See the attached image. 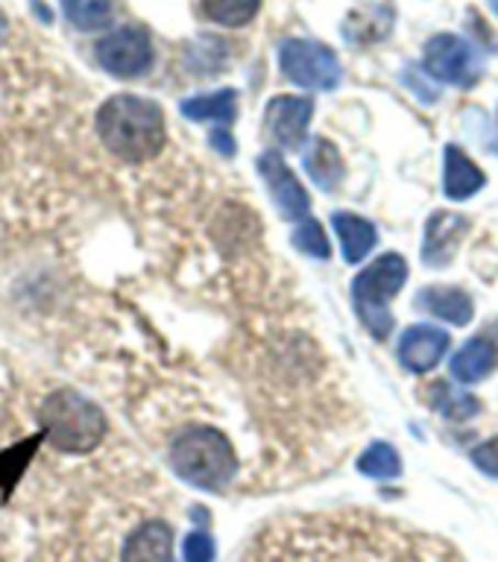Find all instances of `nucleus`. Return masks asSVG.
Listing matches in <instances>:
<instances>
[{
    "instance_id": "f3484780",
    "label": "nucleus",
    "mask_w": 498,
    "mask_h": 562,
    "mask_svg": "<svg viewBox=\"0 0 498 562\" xmlns=\"http://www.w3.org/2000/svg\"><path fill=\"white\" fill-rule=\"evenodd\" d=\"M420 307H429L431 314L455 325H466L473 319V296L461 288H425L417 296Z\"/></svg>"
},
{
    "instance_id": "1a4fd4ad",
    "label": "nucleus",
    "mask_w": 498,
    "mask_h": 562,
    "mask_svg": "<svg viewBox=\"0 0 498 562\" xmlns=\"http://www.w3.org/2000/svg\"><path fill=\"white\" fill-rule=\"evenodd\" d=\"M258 173L264 176V182L270 188L273 200L279 205V214L285 220H302L311 209L306 188L297 182V176L290 173V167L285 165V158L279 153H264L258 158Z\"/></svg>"
},
{
    "instance_id": "a211bd4d",
    "label": "nucleus",
    "mask_w": 498,
    "mask_h": 562,
    "mask_svg": "<svg viewBox=\"0 0 498 562\" xmlns=\"http://www.w3.org/2000/svg\"><path fill=\"white\" fill-rule=\"evenodd\" d=\"M182 114L188 121H218L226 130L229 123L235 121V91L223 88L214 94L191 97L182 103Z\"/></svg>"
},
{
    "instance_id": "39448f33",
    "label": "nucleus",
    "mask_w": 498,
    "mask_h": 562,
    "mask_svg": "<svg viewBox=\"0 0 498 562\" xmlns=\"http://www.w3.org/2000/svg\"><path fill=\"white\" fill-rule=\"evenodd\" d=\"M405 279H408L405 258L396 252H387L369 263L352 284V296H355L361 323L367 325L369 334L378 337V340H385L390 328H394V314H390L387 302L402 290Z\"/></svg>"
},
{
    "instance_id": "393cba45",
    "label": "nucleus",
    "mask_w": 498,
    "mask_h": 562,
    "mask_svg": "<svg viewBox=\"0 0 498 562\" xmlns=\"http://www.w3.org/2000/svg\"><path fill=\"white\" fill-rule=\"evenodd\" d=\"M473 460H475V465L482 469V472L498 477V437L490 439V442H484V446L475 448Z\"/></svg>"
},
{
    "instance_id": "423d86ee",
    "label": "nucleus",
    "mask_w": 498,
    "mask_h": 562,
    "mask_svg": "<svg viewBox=\"0 0 498 562\" xmlns=\"http://www.w3.org/2000/svg\"><path fill=\"white\" fill-rule=\"evenodd\" d=\"M279 65L285 77L302 88L332 91L341 82V61L329 47L317 42H302V38L285 42L279 50Z\"/></svg>"
},
{
    "instance_id": "9d476101",
    "label": "nucleus",
    "mask_w": 498,
    "mask_h": 562,
    "mask_svg": "<svg viewBox=\"0 0 498 562\" xmlns=\"http://www.w3.org/2000/svg\"><path fill=\"white\" fill-rule=\"evenodd\" d=\"M311 112H314V103L308 97H276L267 103L264 123L281 147L297 149L306 140Z\"/></svg>"
},
{
    "instance_id": "f257e3e1",
    "label": "nucleus",
    "mask_w": 498,
    "mask_h": 562,
    "mask_svg": "<svg viewBox=\"0 0 498 562\" xmlns=\"http://www.w3.org/2000/svg\"><path fill=\"white\" fill-rule=\"evenodd\" d=\"M241 562H461L438 536L367 513L276 521Z\"/></svg>"
},
{
    "instance_id": "6ab92c4d",
    "label": "nucleus",
    "mask_w": 498,
    "mask_h": 562,
    "mask_svg": "<svg viewBox=\"0 0 498 562\" xmlns=\"http://www.w3.org/2000/svg\"><path fill=\"white\" fill-rule=\"evenodd\" d=\"M306 170L320 188H325V191H334V188L341 184L343 161L341 156H337V149L332 147V140L317 138L314 144H311V149H308L306 156Z\"/></svg>"
},
{
    "instance_id": "412c9836",
    "label": "nucleus",
    "mask_w": 498,
    "mask_h": 562,
    "mask_svg": "<svg viewBox=\"0 0 498 562\" xmlns=\"http://www.w3.org/2000/svg\"><path fill=\"white\" fill-rule=\"evenodd\" d=\"M262 7V0H202V12L223 26L250 24Z\"/></svg>"
},
{
    "instance_id": "f8f14e48",
    "label": "nucleus",
    "mask_w": 498,
    "mask_h": 562,
    "mask_svg": "<svg viewBox=\"0 0 498 562\" xmlns=\"http://www.w3.org/2000/svg\"><path fill=\"white\" fill-rule=\"evenodd\" d=\"M121 562H174V530L165 518L141 521L123 542Z\"/></svg>"
},
{
    "instance_id": "ddd939ff",
    "label": "nucleus",
    "mask_w": 498,
    "mask_h": 562,
    "mask_svg": "<svg viewBox=\"0 0 498 562\" xmlns=\"http://www.w3.org/2000/svg\"><path fill=\"white\" fill-rule=\"evenodd\" d=\"M466 232H469V220L461 217V214H452V211L431 214L429 226H425V240H422V258L431 267H443V263L452 261V255H455Z\"/></svg>"
},
{
    "instance_id": "cd10ccee",
    "label": "nucleus",
    "mask_w": 498,
    "mask_h": 562,
    "mask_svg": "<svg viewBox=\"0 0 498 562\" xmlns=\"http://www.w3.org/2000/svg\"><path fill=\"white\" fill-rule=\"evenodd\" d=\"M493 3H496V7H498V0H493Z\"/></svg>"
},
{
    "instance_id": "aec40b11",
    "label": "nucleus",
    "mask_w": 498,
    "mask_h": 562,
    "mask_svg": "<svg viewBox=\"0 0 498 562\" xmlns=\"http://www.w3.org/2000/svg\"><path fill=\"white\" fill-rule=\"evenodd\" d=\"M62 9L77 30H100L112 21V0H62Z\"/></svg>"
},
{
    "instance_id": "b1692460",
    "label": "nucleus",
    "mask_w": 498,
    "mask_h": 562,
    "mask_svg": "<svg viewBox=\"0 0 498 562\" xmlns=\"http://www.w3.org/2000/svg\"><path fill=\"white\" fill-rule=\"evenodd\" d=\"M185 562H214V542L209 533H188L182 544Z\"/></svg>"
},
{
    "instance_id": "2eb2a0df",
    "label": "nucleus",
    "mask_w": 498,
    "mask_h": 562,
    "mask_svg": "<svg viewBox=\"0 0 498 562\" xmlns=\"http://www.w3.org/2000/svg\"><path fill=\"white\" fill-rule=\"evenodd\" d=\"M498 363V346L493 337L482 334V337H475L464 346V349L457 351L455 358H452V375L457 381H464V384H473V381H482L496 369Z\"/></svg>"
},
{
    "instance_id": "4be33fe9",
    "label": "nucleus",
    "mask_w": 498,
    "mask_h": 562,
    "mask_svg": "<svg viewBox=\"0 0 498 562\" xmlns=\"http://www.w3.org/2000/svg\"><path fill=\"white\" fill-rule=\"evenodd\" d=\"M358 469L367 477H378V481H390L396 474L402 472V460L396 454L394 446H387V442H376L373 448H367L358 460Z\"/></svg>"
},
{
    "instance_id": "dca6fc26",
    "label": "nucleus",
    "mask_w": 498,
    "mask_h": 562,
    "mask_svg": "<svg viewBox=\"0 0 498 562\" xmlns=\"http://www.w3.org/2000/svg\"><path fill=\"white\" fill-rule=\"evenodd\" d=\"M332 226L341 235L343 255H346L350 263L364 261L373 252V246H376V226L369 220L358 217V214H334Z\"/></svg>"
},
{
    "instance_id": "f03ea898",
    "label": "nucleus",
    "mask_w": 498,
    "mask_h": 562,
    "mask_svg": "<svg viewBox=\"0 0 498 562\" xmlns=\"http://www.w3.org/2000/svg\"><path fill=\"white\" fill-rule=\"evenodd\" d=\"M97 132L112 156L130 165H141L156 158L165 147V112L144 97L118 94L100 105Z\"/></svg>"
},
{
    "instance_id": "4468645a",
    "label": "nucleus",
    "mask_w": 498,
    "mask_h": 562,
    "mask_svg": "<svg viewBox=\"0 0 498 562\" xmlns=\"http://www.w3.org/2000/svg\"><path fill=\"white\" fill-rule=\"evenodd\" d=\"M484 173L482 167L475 165L473 158L466 156L461 147H446V173H443V191L449 200H469L473 193L484 188Z\"/></svg>"
},
{
    "instance_id": "0eeeda50",
    "label": "nucleus",
    "mask_w": 498,
    "mask_h": 562,
    "mask_svg": "<svg viewBox=\"0 0 498 562\" xmlns=\"http://www.w3.org/2000/svg\"><path fill=\"white\" fill-rule=\"evenodd\" d=\"M97 61L112 77L132 79L147 74L153 65V42L141 26H121L97 44Z\"/></svg>"
},
{
    "instance_id": "20e7f679",
    "label": "nucleus",
    "mask_w": 498,
    "mask_h": 562,
    "mask_svg": "<svg viewBox=\"0 0 498 562\" xmlns=\"http://www.w3.org/2000/svg\"><path fill=\"white\" fill-rule=\"evenodd\" d=\"M38 422L47 434V442L68 454L91 451L106 437L103 411L74 390H56L47 395L38 407Z\"/></svg>"
},
{
    "instance_id": "a878e982",
    "label": "nucleus",
    "mask_w": 498,
    "mask_h": 562,
    "mask_svg": "<svg viewBox=\"0 0 498 562\" xmlns=\"http://www.w3.org/2000/svg\"><path fill=\"white\" fill-rule=\"evenodd\" d=\"M211 144L223 153V156H232L235 153V144H232V138H229V132L226 130H220L211 135Z\"/></svg>"
},
{
    "instance_id": "7ed1b4c3",
    "label": "nucleus",
    "mask_w": 498,
    "mask_h": 562,
    "mask_svg": "<svg viewBox=\"0 0 498 562\" xmlns=\"http://www.w3.org/2000/svg\"><path fill=\"white\" fill-rule=\"evenodd\" d=\"M170 465L191 486L220 492L235 481L237 454L220 430L200 425V428L185 430L182 437L174 439Z\"/></svg>"
},
{
    "instance_id": "9b49d317",
    "label": "nucleus",
    "mask_w": 498,
    "mask_h": 562,
    "mask_svg": "<svg viewBox=\"0 0 498 562\" xmlns=\"http://www.w3.org/2000/svg\"><path fill=\"white\" fill-rule=\"evenodd\" d=\"M449 331L431 325H411L399 340V360L411 372H431L449 351Z\"/></svg>"
},
{
    "instance_id": "5701e85b",
    "label": "nucleus",
    "mask_w": 498,
    "mask_h": 562,
    "mask_svg": "<svg viewBox=\"0 0 498 562\" xmlns=\"http://www.w3.org/2000/svg\"><path fill=\"white\" fill-rule=\"evenodd\" d=\"M294 246L299 252L311 255V258H329L332 255V246H329V237L323 235V226L317 220H308L294 232Z\"/></svg>"
},
{
    "instance_id": "bb28decb",
    "label": "nucleus",
    "mask_w": 498,
    "mask_h": 562,
    "mask_svg": "<svg viewBox=\"0 0 498 562\" xmlns=\"http://www.w3.org/2000/svg\"><path fill=\"white\" fill-rule=\"evenodd\" d=\"M3 35H7V18L0 12V42H3Z\"/></svg>"
},
{
    "instance_id": "6e6552de",
    "label": "nucleus",
    "mask_w": 498,
    "mask_h": 562,
    "mask_svg": "<svg viewBox=\"0 0 498 562\" xmlns=\"http://www.w3.org/2000/svg\"><path fill=\"white\" fill-rule=\"evenodd\" d=\"M478 68H482V61L475 50L457 35H434L425 44V70L449 86H473L478 79Z\"/></svg>"
}]
</instances>
